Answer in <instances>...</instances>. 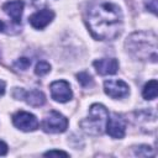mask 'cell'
Listing matches in <instances>:
<instances>
[{"label":"cell","mask_w":158,"mask_h":158,"mask_svg":"<svg viewBox=\"0 0 158 158\" xmlns=\"http://www.w3.org/2000/svg\"><path fill=\"white\" fill-rule=\"evenodd\" d=\"M88 27L96 40L111 41L120 36L123 26L121 9L112 2L93 6L86 17Z\"/></svg>","instance_id":"1"},{"label":"cell","mask_w":158,"mask_h":158,"mask_svg":"<svg viewBox=\"0 0 158 158\" xmlns=\"http://www.w3.org/2000/svg\"><path fill=\"white\" fill-rule=\"evenodd\" d=\"M127 52L139 60H157V36L153 32H135L125 42Z\"/></svg>","instance_id":"2"},{"label":"cell","mask_w":158,"mask_h":158,"mask_svg":"<svg viewBox=\"0 0 158 158\" xmlns=\"http://www.w3.org/2000/svg\"><path fill=\"white\" fill-rule=\"evenodd\" d=\"M109 120V111L102 104H93L89 109V116L79 122L80 128L91 136L101 135Z\"/></svg>","instance_id":"3"},{"label":"cell","mask_w":158,"mask_h":158,"mask_svg":"<svg viewBox=\"0 0 158 158\" xmlns=\"http://www.w3.org/2000/svg\"><path fill=\"white\" fill-rule=\"evenodd\" d=\"M68 127V118L58 111H51L42 121V128L47 133H62Z\"/></svg>","instance_id":"4"},{"label":"cell","mask_w":158,"mask_h":158,"mask_svg":"<svg viewBox=\"0 0 158 158\" xmlns=\"http://www.w3.org/2000/svg\"><path fill=\"white\" fill-rule=\"evenodd\" d=\"M12 123L15 125V127H17L19 130L25 131V132L35 131L40 126L37 117L33 114H30L27 111H17L16 114H14Z\"/></svg>","instance_id":"5"},{"label":"cell","mask_w":158,"mask_h":158,"mask_svg":"<svg viewBox=\"0 0 158 158\" xmlns=\"http://www.w3.org/2000/svg\"><path fill=\"white\" fill-rule=\"evenodd\" d=\"M12 96L17 100H25L28 105L31 106H35V107H38V106H42L44 102H46V96L42 91L37 90V89H33V90H30V91H26L21 88H15L14 89V93H12Z\"/></svg>","instance_id":"6"},{"label":"cell","mask_w":158,"mask_h":158,"mask_svg":"<svg viewBox=\"0 0 158 158\" xmlns=\"http://www.w3.org/2000/svg\"><path fill=\"white\" fill-rule=\"evenodd\" d=\"M104 91L112 99H121L128 95L130 88L121 79H109L104 83Z\"/></svg>","instance_id":"7"},{"label":"cell","mask_w":158,"mask_h":158,"mask_svg":"<svg viewBox=\"0 0 158 158\" xmlns=\"http://www.w3.org/2000/svg\"><path fill=\"white\" fill-rule=\"evenodd\" d=\"M51 96L58 102H67L73 98L70 85L65 80H56L51 84Z\"/></svg>","instance_id":"8"},{"label":"cell","mask_w":158,"mask_h":158,"mask_svg":"<svg viewBox=\"0 0 158 158\" xmlns=\"http://www.w3.org/2000/svg\"><path fill=\"white\" fill-rule=\"evenodd\" d=\"M106 132L112 138H122L126 133V121L118 114H112L106 123Z\"/></svg>","instance_id":"9"},{"label":"cell","mask_w":158,"mask_h":158,"mask_svg":"<svg viewBox=\"0 0 158 158\" xmlns=\"http://www.w3.org/2000/svg\"><path fill=\"white\" fill-rule=\"evenodd\" d=\"M54 19V12L51 9H42L35 14H32L28 19L31 26L33 28L37 30H42L47 25H49L52 22V20Z\"/></svg>","instance_id":"10"},{"label":"cell","mask_w":158,"mask_h":158,"mask_svg":"<svg viewBox=\"0 0 158 158\" xmlns=\"http://www.w3.org/2000/svg\"><path fill=\"white\" fill-rule=\"evenodd\" d=\"M93 65L100 75H111V74H115L118 69V62L115 58L96 59L94 60Z\"/></svg>","instance_id":"11"},{"label":"cell","mask_w":158,"mask_h":158,"mask_svg":"<svg viewBox=\"0 0 158 158\" xmlns=\"http://www.w3.org/2000/svg\"><path fill=\"white\" fill-rule=\"evenodd\" d=\"M23 1L22 0H14V1H7L2 5V10L5 11L6 15H9L14 22L20 23L21 22V16L23 11Z\"/></svg>","instance_id":"12"},{"label":"cell","mask_w":158,"mask_h":158,"mask_svg":"<svg viewBox=\"0 0 158 158\" xmlns=\"http://www.w3.org/2000/svg\"><path fill=\"white\" fill-rule=\"evenodd\" d=\"M157 94H158V83L156 79H152L143 86L142 96L146 100H153L157 98Z\"/></svg>","instance_id":"13"},{"label":"cell","mask_w":158,"mask_h":158,"mask_svg":"<svg viewBox=\"0 0 158 158\" xmlns=\"http://www.w3.org/2000/svg\"><path fill=\"white\" fill-rule=\"evenodd\" d=\"M49 72H51V65H49V63H47V62H44V60L38 62V63L36 64V67H35V73H36V75L42 77V75L48 74Z\"/></svg>","instance_id":"14"},{"label":"cell","mask_w":158,"mask_h":158,"mask_svg":"<svg viewBox=\"0 0 158 158\" xmlns=\"http://www.w3.org/2000/svg\"><path fill=\"white\" fill-rule=\"evenodd\" d=\"M135 154L138 157H148V156H154V152L152 151L151 146L141 144V146L135 148Z\"/></svg>","instance_id":"15"},{"label":"cell","mask_w":158,"mask_h":158,"mask_svg":"<svg viewBox=\"0 0 158 158\" xmlns=\"http://www.w3.org/2000/svg\"><path fill=\"white\" fill-rule=\"evenodd\" d=\"M77 78H78V81H79L84 88H86V86H89V85L93 84V78H91V75H90L89 73H86V72H80L79 74H77Z\"/></svg>","instance_id":"16"},{"label":"cell","mask_w":158,"mask_h":158,"mask_svg":"<svg viewBox=\"0 0 158 158\" xmlns=\"http://www.w3.org/2000/svg\"><path fill=\"white\" fill-rule=\"evenodd\" d=\"M30 65H31V60L28 58H20L14 63V68L20 70H26Z\"/></svg>","instance_id":"17"},{"label":"cell","mask_w":158,"mask_h":158,"mask_svg":"<svg viewBox=\"0 0 158 158\" xmlns=\"http://www.w3.org/2000/svg\"><path fill=\"white\" fill-rule=\"evenodd\" d=\"M143 2L151 12H153L154 15L157 14V0H143Z\"/></svg>","instance_id":"18"},{"label":"cell","mask_w":158,"mask_h":158,"mask_svg":"<svg viewBox=\"0 0 158 158\" xmlns=\"http://www.w3.org/2000/svg\"><path fill=\"white\" fill-rule=\"evenodd\" d=\"M46 157H53V156H63V157H69V153L64 152V151H57V149H52L44 153Z\"/></svg>","instance_id":"19"},{"label":"cell","mask_w":158,"mask_h":158,"mask_svg":"<svg viewBox=\"0 0 158 158\" xmlns=\"http://www.w3.org/2000/svg\"><path fill=\"white\" fill-rule=\"evenodd\" d=\"M7 144L4 141H0V156H5L7 153Z\"/></svg>","instance_id":"20"},{"label":"cell","mask_w":158,"mask_h":158,"mask_svg":"<svg viewBox=\"0 0 158 158\" xmlns=\"http://www.w3.org/2000/svg\"><path fill=\"white\" fill-rule=\"evenodd\" d=\"M49 1H52V0H32V2H33L36 6H43V5H47Z\"/></svg>","instance_id":"21"},{"label":"cell","mask_w":158,"mask_h":158,"mask_svg":"<svg viewBox=\"0 0 158 158\" xmlns=\"http://www.w3.org/2000/svg\"><path fill=\"white\" fill-rule=\"evenodd\" d=\"M5 93V81L0 80V96H2Z\"/></svg>","instance_id":"22"},{"label":"cell","mask_w":158,"mask_h":158,"mask_svg":"<svg viewBox=\"0 0 158 158\" xmlns=\"http://www.w3.org/2000/svg\"><path fill=\"white\" fill-rule=\"evenodd\" d=\"M4 30V22L2 21H0V32Z\"/></svg>","instance_id":"23"}]
</instances>
